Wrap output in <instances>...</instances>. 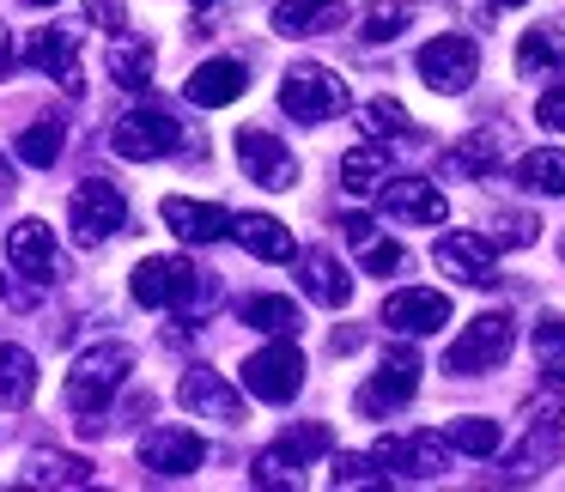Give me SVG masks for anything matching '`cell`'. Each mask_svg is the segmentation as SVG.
Instances as JSON below:
<instances>
[{
    "label": "cell",
    "instance_id": "6da1fadb",
    "mask_svg": "<svg viewBox=\"0 0 565 492\" xmlns=\"http://www.w3.org/2000/svg\"><path fill=\"white\" fill-rule=\"evenodd\" d=\"M128 377H135V346L128 341L92 346V353H79L74 371H67V407H74V414H104L110 395L122 389Z\"/></svg>",
    "mask_w": 565,
    "mask_h": 492
},
{
    "label": "cell",
    "instance_id": "7a4b0ae2",
    "mask_svg": "<svg viewBox=\"0 0 565 492\" xmlns=\"http://www.w3.org/2000/svg\"><path fill=\"white\" fill-rule=\"evenodd\" d=\"M511 341H516V322L504 317V310H480V317L450 341L444 371H450V377H480V371H499L504 359H511Z\"/></svg>",
    "mask_w": 565,
    "mask_h": 492
},
{
    "label": "cell",
    "instance_id": "3957f363",
    "mask_svg": "<svg viewBox=\"0 0 565 492\" xmlns=\"http://www.w3.org/2000/svg\"><path fill=\"white\" fill-rule=\"evenodd\" d=\"M280 110L292 122H334L347 110V79H334L329 67L317 62H298L292 74L280 79Z\"/></svg>",
    "mask_w": 565,
    "mask_h": 492
},
{
    "label": "cell",
    "instance_id": "277c9868",
    "mask_svg": "<svg viewBox=\"0 0 565 492\" xmlns=\"http://www.w3.org/2000/svg\"><path fill=\"white\" fill-rule=\"evenodd\" d=\"M128 286H135V298L147 310H189L201 292H207V280L195 274V261H183V256H147Z\"/></svg>",
    "mask_w": 565,
    "mask_h": 492
},
{
    "label": "cell",
    "instance_id": "5b68a950",
    "mask_svg": "<svg viewBox=\"0 0 565 492\" xmlns=\"http://www.w3.org/2000/svg\"><path fill=\"white\" fill-rule=\"evenodd\" d=\"M122 220H128V201H122V189L104 183V177H86V183L74 189V201H67V225H74V244H86V249L110 244V237L122 232Z\"/></svg>",
    "mask_w": 565,
    "mask_h": 492
},
{
    "label": "cell",
    "instance_id": "8992f818",
    "mask_svg": "<svg viewBox=\"0 0 565 492\" xmlns=\"http://www.w3.org/2000/svg\"><path fill=\"white\" fill-rule=\"evenodd\" d=\"M414 389H419V353H414V346H390L383 365H377V377L353 395V407L365 419H383V414H395V407L414 402Z\"/></svg>",
    "mask_w": 565,
    "mask_h": 492
},
{
    "label": "cell",
    "instance_id": "52a82bcc",
    "mask_svg": "<svg viewBox=\"0 0 565 492\" xmlns=\"http://www.w3.org/2000/svg\"><path fill=\"white\" fill-rule=\"evenodd\" d=\"M244 389L256 395V402H292V395L305 389V353L280 334L274 346H262V353L244 359Z\"/></svg>",
    "mask_w": 565,
    "mask_h": 492
},
{
    "label": "cell",
    "instance_id": "ba28073f",
    "mask_svg": "<svg viewBox=\"0 0 565 492\" xmlns=\"http://www.w3.org/2000/svg\"><path fill=\"white\" fill-rule=\"evenodd\" d=\"M480 74V50L475 38H431L426 50H419V79H426L431 92H444V98H456V92H468Z\"/></svg>",
    "mask_w": 565,
    "mask_h": 492
},
{
    "label": "cell",
    "instance_id": "9c48e42d",
    "mask_svg": "<svg viewBox=\"0 0 565 492\" xmlns=\"http://www.w3.org/2000/svg\"><path fill=\"white\" fill-rule=\"evenodd\" d=\"M450 450H456V443H450V438H438V431H414V438H383L371 456L383 462V474H402V480H438L444 468H450Z\"/></svg>",
    "mask_w": 565,
    "mask_h": 492
},
{
    "label": "cell",
    "instance_id": "30bf717a",
    "mask_svg": "<svg viewBox=\"0 0 565 492\" xmlns=\"http://www.w3.org/2000/svg\"><path fill=\"white\" fill-rule=\"evenodd\" d=\"M237 164H244L249 183L274 189V195L298 183V159H292V147H286V140H274L268 128H237Z\"/></svg>",
    "mask_w": 565,
    "mask_h": 492
},
{
    "label": "cell",
    "instance_id": "8fae6325",
    "mask_svg": "<svg viewBox=\"0 0 565 492\" xmlns=\"http://www.w3.org/2000/svg\"><path fill=\"white\" fill-rule=\"evenodd\" d=\"M201 462H207V438L189 431V426H152L147 438H140V468H152V474H164V480L195 474Z\"/></svg>",
    "mask_w": 565,
    "mask_h": 492
},
{
    "label": "cell",
    "instance_id": "7c38bea8",
    "mask_svg": "<svg viewBox=\"0 0 565 492\" xmlns=\"http://www.w3.org/2000/svg\"><path fill=\"white\" fill-rule=\"evenodd\" d=\"M110 147L122 152V159L147 164V159H164V152L183 147V128H177L164 110H128L122 122L110 128Z\"/></svg>",
    "mask_w": 565,
    "mask_h": 492
},
{
    "label": "cell",
    "instance_id": "4fadbf2b",
    "mask_svg": "<svg viewBox=\"0 0 565 492\" xmlns=\"http://www.w3.org/2000/svg\"><path fill=\"white\" fill-rule=\"evenodd\" d=\"M431 261H438L450 280H462V286H492V280H499V249H492V237H480V232L438 237Z\"/></svg>",
    "mask_w": 565,
    "mask_h": 492
},
{
    "label": "cell",
    "instance_id": "5bb4252c",
    "mask_svg": "<svg viewBox=\"0 0 565 492\" xmlns=\"http://www.w3.org/2000/svg\"><path fill=\"white\" fill-rule=\"evenodd\" d=\"M383 322L395 334H438L450 322V298L438 286H402V292L383 298Z\"/></svg>",
    "mask_w": 565,
    "mask_h": 492
},
{
    "label": "cell",
    "instance_id": "9a60e30c",
    "mask_svg": "<svg viewBox=\"0 0 565 492\" xmlns=\"http://www.w3.org/2000/svg\"><path fill=\"white\" fill-rule=\"evenodd\" d=\"M177 402L195 419H220V426H237V419H244V395H237L220 371H189V377L177 383Z\"/></svg>",
    "mask_w": 565,
    "mask_h": 492
},
{
    "label": "cell",
    "instance_id": "2e32d148",
    "mask_svg": "<svg viewBox=\"0 0 565 492\" xmlns=\"http://www.w3.org/2000/svg\"><path fill=\"white\" fill-rule=\"evenodd\" d=\"M183 92H189L195 110H225V104H237L249 92V74H244V62H232V55H213V62H201L195 74L183 79Z\"/></svg>",
    "mask_w": 565,
    "mask_h": 492
},
{
    "label": "cell",
    "instance_id": "e0dca14e",
    "mask_svg": "<svg viewBox=\"0 0 565 492\" xmlns=\"http://www.w3.org/2000/svg\"><path fill=\"white\" fill-rule=\"evenodd\" d=\"M383 213L402 220V225H444L450 201H444V189L426 183V177H395V183L383 189Z\"/></svg>",
    "mask_w": 565,
    "mask_h": 492
},
{
    "label": "cell",
    "instance_id": "ac0fdd59",
    "mask_svg": "<svg viewBox=\"0 0 565 492\" xmlns=\"http://www.w3.org/2000/svg\"><path fill=\"white\" fill-rule=\"evenodd\" d=\"M159 220L171 225L183 244H220V237H232V213L213 207V201H183V195H164Z\"/></svg>",
    "mask_w": 565,
    "mask_h": 492
},
{
    "label": "cell",
    "instance_id": "d6986e66",
    "mask_svg": "<svg viewBox=\"0 0 565 492\" xmlns=\"http://www.w3.org/2000/svg\"><path fill=\"white\" fill-rule=\"evenodd\" d=\"M25 62L38 67V74H55V79H62V92H86L74 31H38V38H31V50H25Z\"/></svg>",
    "mask_w": 565,
    "mask_h": 492
},
{
    "label": "cell",
    "instance_id": "ffe728a7",
    "mask_svg": "<svg viewBox=\"0 0 565 492\" xmlns=\"http://www.w3.org/2000/svg\"><path fill=\"white\" fill-rule=\"evenodd\" d=\"M7 261H13L25 280H50L55 274V232L43 220H19L7 232Z\"/></svg>",
    "mask_w": 565,
    "mask_h": 492
},
{
    "label": "cell",
    "instance_id": "44dd1931",
    "mask_svg": "<svg viewBox=\"0 0 565 492\" xmlns=\"http://www.w3.org/2000/svg\"><path fill=\"white\" fill-rule=\"evenodd\" d=\"M347 7L341 0H274V31L280 38H317V31H341Z\"/></svg>",
    "mask_w": 565,
    "mask_h": 492
},
{
    "label": "cell",
    "instance_id": "7402d4cb",
    "mask_svg": "<svg viewBox=\"0 0 565 492\" xmlns=\"http://www.w3.org/2000/svg\"><path fill=\"white\" fill-rule=\"evenodd\" d=\"M298 286L329 310H341L347 298H353V274H347L329 249H305V256H298Z\"/></svg>",
    "mask_w": 565,
    "mask_h": 492
},
{
    "label": "cell",
    "instance_id": "603a6c76",
    "mask_svg": "<svg viewBox=\"0 0 565 492\" xmlns=\"http://www.w3.org/2000/svg\"><path fill=\"white\" fill-rule=\"evenodd\" d=\"M232 237H237V244H244L256 261H292V256H298L292 232H286L280 220H268V213H244V220H232Z\"/></svg>",
    "mask_w": 565,
    "mask_h": 492
},
{
    "label": "cell",
    "instance_id": "cb8c5ba5",
    "mask_svg": "<svg viewBox=\"0 0 565 492\" xmlns=\"http://www.w3.org/2000/svg\"><path fill=\"white\" fill-rule=\"evenodd\" d=\"M104 67H110L116 86L140 92L152 79V43L147 38H128V31H110V50H104Z\"/></svg>",
    "mask_w": 565,
    "mask_h": 492
},
{
    "label": "cell",
    "instance_id": "d4e9b609",
    "mask_svg": "<svg viewBox=\"0 0 565 492\" xmlns=\"http://www.w3.org/2000/svg\"><path fill=\"white\" fill-rule=\"evenodd\" d=\"M25 486H92V462L62 450H38L25 462Z\"/></svg>",
    "mask_w": 565,
    "mask_h": 492
},
{
    "label": "cell",
    "instance_id": "484cf974",
    "mask_svg": "<svg viewBox=\"0 0 565 492\" xmlns=\"http://www.w3.org/2000/svg\"><path fill=\"white\" fill-rule=\"evenodd\" d=\"M38 395V359L25 346H0V407H25Z\"/></svg>",
    "mask_w": 565,
    "mask_h": 492
},
{
    "label": "cell",
    "instance_id": "4316f807",
    "mask_svg": "<svg viewBox=\"0 0 565 492\" xmlns=\"http://www.w3.org/2000/svg\"><path fill=\"white\" fill-rule=\"evenodd\" d=\"M237 317L249 322V329H262V334H298V304L292 298H280V292H262V298H244V310Z\"/></svg>",
    "mask_w": 565,
    "mask_h": 492
},
{
    "label": "cell",
    "instance_id": "83f0119b",
    "mask_svg": "<svg viewBox=\"0 0 565 492\" xmlns=\"http://www.w3.org/2000/svg\"><path fill=\"white\" fill-rule=\"evenodd\" d=\"M565 55V25H541V31H529L523 43H516V74H547L553 62Z\"/></svg>",
    "mask_w": 565,
    "mask_h": 492
},
{
    "label": "cell",
    "instance_id": "f1b7e54d",
    "mask_svg": "<svg viewBox=\"0 0 565 492\" xmlns=\"http://www.w3.org/2000/svg\"><path fill=\"white\" fill-rule=\"evenodd\" d=\"M516 183L535 189V195H565V152L559 147H541L516 164Z\"/></svg>",
    "mask_w": 565,
    "mask_h": 492
},
{
    "label": "cell",
    "instance_id": "f546056e",
    "mask_svg": "<svg viewBox=\"0 0 565 492\" xmlns=\"http://www.w3.org/2000/svg\"><path fill=\"white\" fill-rule=\"evenodd\" d=\"M383 177H390V159H383V147H353L341 159V183L353 189V195H377Z\"/></svg>",
    "mask_w": 565,
    "mask_h": 492
},
{
    "label": "cell",
    "instance_id": "4dcf8cb0",
    "mask_svg": "<svg viewBox=\"0 0 565 492\" xmlns=\"http://www.w3.org/2000/svg\"><path fill=\"white\" fill-rule=\"evenodd\" d=\"M62 147H67V128L55 122V116H50V122H31L25 135H19V159L38 164V171H43V164L62 159Z\"/></svg>",
    "mask_w": 565,
    "mask_h": 492
},
{
    "label": "cell",
    "instance_id": "1f68e13d",
    "mask_svg": "<svg viewBox=\"0 0 565 492\" xmlns=\"http://www.w3.org/2000/svg\"><path fill=\"white\" fill-rule=\"evenodd\" d=\"M553 456H559V426H553V419H541V431H529V443L511 456V474L529 480V474H541Z\"/></svg>",
    "mask_w": 565,
    "mask_h": 492
},
{
    "label": "cell",
    "instance_id": "d6a6232c",
    "mask_svg": "<svg viewBox=\"0 0 565 492\" xmlns=\"http://www.w3.org/2000/svg\"><path fill=\"white\" fill-rule=\"evenodd\" d=\"M444 438H450L462 456H492L499 450V419H450Z\"/></svg>",
    "mask_w": 565,
    "mask_h": 492
},
{
    "label": "cell",
    "instance_id": "836d02e7",
    "mask_svg": "<svg viewBox=\"0 0 565 492\" xmlns=\"http://www.w3.org/2000/svg\"><path fill=\"white\" fill-rule=\"evenodd\" d=\"M492 159H499L492 135H468L462 147H450V177H480V171H492Z\"/></svg>",
    "mask_w": 565,
    "mask_h": 492
},
{
    "label": "cell",
    "instance_id": "e575fe53",
    "mask_svg": "<svg viewBox=\"0 0 565 492\" xmlns=\"http://www.w3.org/2000/svg\"><path fill=\"white\" fill-rule=\"evenodd\" d=\"M359 122H365L371 140H395V135L407 128V110H402L395 98H371L365 110H359Z\"/></svg>",
    "mask_w": 565,
    "mask_h": 492
},
{
    "label": "cell",
    "instance_id": "d590c367",
    "mask_svg": "<svg viewBox=\"0 0 565 492\" xmlns=\"http://www.w3.org/2000/svg\"><path fill=\"white\" fill-rule=\"evenodd\" d=\"M329 480H334V486H383L390 474H383L377 456H334Z\"/></svg>",
    "mask_w": 565,
    "mask_h": 492
},
{
    "label": "cell",
    "instance_id": "8d00e7d4",
    "mask_svg": "<svg viewBox=\"0 0 565 492\" xmlns=\"http://www.w3.org/2000/svg\"><path fill=\"white\" fill-rule=\"evenodd\" d=\"M407 19H414L407 7H390V0H383V7H371V13L359 19V38H365V43H390V38H402V31H407Z\"/></svg>",
    "mask_w": 565,
    "mask_h": 492
},
{
    "label": "cell",
    "instance_id": "74e56055",
    "mask_svg": "<svg viewBox=\"0 0 565 492\" xmlns=\"http://www.w3.org/2000/svg\"><path fill=\"white\" fill-rule=\"evenodd\" d=\"M249 480H256V486H298V462L274 443L268 456H256V474H249Z\"/></svg>",
    "mask_w": 565,
    "mask_h": 492
},
{
    "label": "cell",
    "instance_id": "f35d334b",
    "mask_svg": "<svg viewBox=\"0 0 565 492\" xmlns=\"http://www.w3.org/2000/svg\"><path fill=\"white\" fill-rule=\"evenodd\" d=\"M359 261H365V274H377V280H390V274H402V268H407L402 244H383V237H371V244L359 249Z\"/></svg>",
    "mask_w": 565,
    "mask_h": 492
},
{
    "label": "cell",
    "instance_id": "ab89813d",
    "mask_svg": "<svg viewBox=\"0 0 565 492\" xmlns=\"http://www.w3.org/2000/svg\"><path fill=\"white\" fill-rule=\"evenodd\" d=\"M280 450L292 456V462H310V456H322V450H329V426H305V431H286V438H280Z\"/></svg>",
    "mask_w": 565,
    "mask_h": 492
},
{
    "label": "cell",
    "instance_id": "60d3db41",
    "mask_svg": "<svg viewBox=\"0 0 565 492\" xmlns=\"http://www.w3.org/2000/svg\"><path fill=\"white\" fill-rule=\"evenodd\" d=\"M535 122L541 128H559V135H565V79H553V86L535 98Z\"/></svg>",
    "mask_w": 565,
    "mask_h": 492
},
{
    "label": "cell",
    "instance_id": "b9f144b4",
    "mask_svg": "<svg viewBox=\"0 0 565 492\" xmlns=\"http://www.w3.org/2000/svg\"><path fill=\"white\" fill-rule=\"evenodd\" d=\"M535 353H541V359H559V353H565V322H559V317H541V322H535Z\"/></svg>",
    "mask_w": 565,
    "mask_h": 492
},
{
    "label": "cell",
    "instance_id": "7bdbcfd3",
    "mask_svg": "<svg viewBox=\"0 0 565 492\" xmlns=\"http://www.w3.org/2000/svg\"><path fill=\"white\" fill-rule=\"evenodd\" d=\"M86 13L98 19L104 31H128V13H122V0H86Z\"/></svg>",
    "mask_w": 565,
    "mask_h": 492
},
{
    "label": "cell",
    "instance_id": "ee69618b",
    "mask_svg": "<svg viewBox=\"0 0 565 492\" xmlns=\"http://www.w3.org/2000/svg\"><path fill=\"white\" fill-rule=\"evenodd\" d=\"M13 195V171H7V159H0V201Z\"/></svg>",
    "mask_w": 565,
    "mask_h": 492
},
{
    "label": "cell",
    "instance_id": "f6af8a7d",
    "mask_svg": "<svg viewBox=\"0 0 565 492\" xmlns=\"http://www.w3.org/2000/svg\"><path fill=\"white\" fill-rule=\"evenodd\" d=\"M0 67H7V25H0Z\"/></svg>",
    "mask_w": 565,
    "mask_h": 492
},
{
    "label": "cell",
    "instance_id": "bcb514c9",
    "mask_svg": "<svg viewBox=\"0 0 565 492\" xmlns=\"http://www.w3.org/2000/svg\"><path fill=\"white\" fill-rule=\"evenodd\" d=\"M25 7H55V0H25Z\"/></svg>",
    "mask_w": 565,
    "mask_h": 492
},
{
    "label": "cell",
    "instance_id": "7dc6e473",
    "mask_svg": "<svg viewBox=\"0 0 565 492\" xmlns=\"http://www.w3.org/2000/svg\"><path fill=\"white\" fill-rule=\"evenodd\" d=\"M499 7H523V0H499Z\"/></svg>",
    "mask_w": 565,
    "mask_h": 492
},
{
    "label": "cell",
    "instance_id": "c3c4849f",
    "mask_svg": "<svg viewBox=\"0 0 565 492\" xmlns=\"http://www.w3.org/2000/svg\"><path fill=\"white\" fill-rule=\"evenodd\" d=\"M195 7H213V0H195Z\"/></svg>",
    "mask_w": 565,
    "mask_h": 492
}]
</instances>
